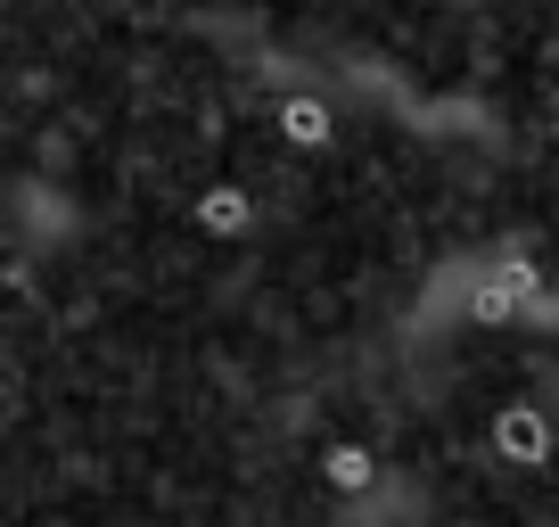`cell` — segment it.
Masks as SVG:
<instances>
[{
    "instance_id": "1",
    "label": "cell",
    "mask_w": 559,
    "mask_h": 527,
    "mask_svg": "<svg viewBox=\"0 0 559 527\" xmlns=\"http://www.w3.org/2000/svg\"><path fill=\"white\" fill-rule=\"evenodd\" d=\"M502 445H510V454H543V421L510 412V421H502Z\"/></svg>"
},
{
    "instance_id": "2",
    "label": "cell",
    "mask_w": 559,
    "mask_h": 527,
    "mask_svg": "<svg viewBox=\"0 0 559 527\" xmlns=\"http://www.w3.org/2000/svg\"><path fill=\"white\" fill-rule=\"evenodd\" d=\"M330 478H337V487H362L370 461H362V454H337V461H330Z\"/></svg>"
}]
</instances>
